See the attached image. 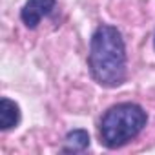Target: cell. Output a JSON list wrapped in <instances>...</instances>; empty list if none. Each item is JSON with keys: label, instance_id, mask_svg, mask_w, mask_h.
Masks as SVG:
<instances>
[{"label": "cell", "instance_id": "6da1fadb", "mask_svg": "<svg viewBox=\"0 0 155 155\" xmlns=\"http://www.w3.org/2000/svg\"><path fill=\"white\" fill-rule=\"evenodd\" d=\"M88 66L93 81L102 88H117L126 79V44L111 24H101L90 40Z\"/></svg>", "mask_w": 155, "mask_h": 155}, {"label": "cell", "instance_id": "7a4b0ae2", "mask_svg": "<svg viewBox=\"0 0 155 155\" xmlns=\"http://www.w3.org/2000/svg\"><path fill=\"white\" fill-rule=\"evenodd\" d=\"M148 124L146 110L137 102H119L106 110L99 124L101 144L117 150L131 142Z\"/></svg>", "mask_w": 155, "mask_h": 155}, {"label": "cell", "instance_id": "3957f363", "mask_svg": "<svg viewBox=\"0 0 155 155\" xmlns=\"http://www.w3.org/2000/svg\"><path fill=\"white\" fill-rule=\"evenodd\" d=\"M57 0H26L20 9V20L28 29H35L44 17H49Z\"/></svg>", "mask_w": 155, "mask_h": 155}, {"label": "cell", "instance_id": "277c9868", "mask_svg": "<svg viewBox=\"0 0 155 155\" xmlns=\"http://www.w3.org/2000/svg\"><path fill=\"white\" fill-rule=\"evenodd\" d=\"M20 106L8 99V97H2L0 101V130L2 131H8V130H13L18 126L20 122Z\"/></svg>", "mask_w": 155, "mask_h": 155}, {"label": "cell", "instance_id": "5b68a950", "mask_svg": "<svg viewBox=\"0 0 155 155\" xmlns=\"http://www.w3.org/2000/svg\"><path fill=\"white\" fill-rule=\"evenodd\" d=\"M90 144H91V140H90V133L86 130H71V131L66 133L60 151H64V153H81V151H86L90 148Z\"/></svg>", "mask_w": 155, "mask_h": 155}]
</instances>
